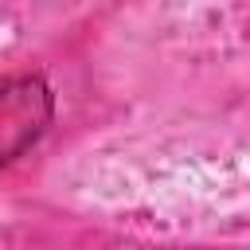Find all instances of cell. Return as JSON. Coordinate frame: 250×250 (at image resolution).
Wrapping results in <instances>:
<instances>
[{
    "label": "cell",
    "instance_id": "cell-1",
    "mask_svg": "<svg viewBox=\"0 0 250 250\" xmlns=\"http://www.w3.org/2000/svg\"><path fill=\"white\" fill-rule=\"evenodd\" d=\"M51 125V90L39 74H20L4 82L0 94V160L12 164L27 145H35L43 137V129Z\"/></svg>",
    "mask_w": 250,
    "mask_h": 250
}]
</instances>
